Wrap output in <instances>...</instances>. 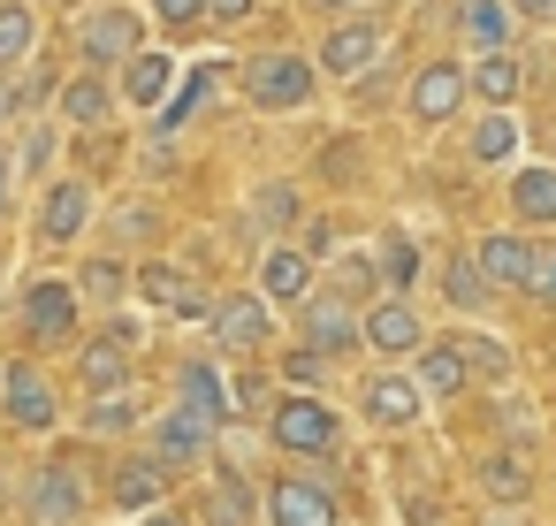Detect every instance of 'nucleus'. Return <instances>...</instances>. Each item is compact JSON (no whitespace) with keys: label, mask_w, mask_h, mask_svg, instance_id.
I'll return each instance as SVG.
<instances>
[{"label":"nucleus","mask_w":556,"mask_h":526,"mask_svg":"<svg viewBox=\"0 0 556 526\" xmlns=\"http://www.w3.org/2000/svg\"><path fill=\"white\" fill-rule=\"evenodd\" d=\"M381 54H389V32H381V16H351V24H336V32H328V47H320V70H328V77H366Z\"/></svg>","instance_id":"nucleus-8"},{"label":"nucleus","mask_w":556,"mask_h":526,"mask_svg":"<svg viewBox=\"0 0 556 526\" xmlns=\"http://www.w3.org/2000/svg\"><path fill=\"white\" fill-rule=\"evenodd\" d=\"M153 9H161V24H199L206 0H153Z\"/></svg>","instance_id":"nucleus-41"},{"label":"nucleus","mask_w":556,"mask_h":526,"mask_svg":"<svg viewBox=\"0 0 556 526\" xmlns=\"http://www.w3.org/2000/svg\"><path fill=\"white\" fill-rule=\"evenodd\" d=\"M16 108H24V92H16V85H0V123H9Z\"/></svg>","instance_id":"nucleus-47"},{"label":"nucleus","mask_w":556,"mask_h":526,"mask_svg":"<svg viewBox=\"0 0 556 526\" xmlns=\"http://www.w3.org/2000/svg\"><path fill=\"white\" fill-rule=\"evenodd\" d=\"M130 359H138V328H130V321H115V328H100V336L85 343L77 374H85V389L100 397V389H123V381H130Z\"/></svg>","instance_id":"nucleus-10"},{"label":"nucleus","mask_w":556,"mask_h":526,"mask_svg":"<svg viewBox=\"0 0 556 526\" xmlns=\"http://www.w3.org/2000/svg\"><path fill=\"white\" fill-rule=\"evenodd\" d=\"M465 85H472V100H480V108H510V100H518V85H526V70H518V62H510V47H503V54H480V62L465 70Z\"/></svg>","instance_id":"nucleus-25"},{"label":"nucleus","mask_w":556,"mask_h":526,"mask_svg":"<svg viewBox=\"0 0 556 526\" xmlns=\"http://www.w3.org/2000/svg\"><path fill=\"white\" fill-rule=\"evenodd\" d=\"M419 412H427V389L412 374H374L366 381V419L374 427H412Z\"/></svg>","instance_id":"nucleus-15"},{"label":"nucleus","mask_w":556,"mask_h":526,"mask_svg":"<svg viewBox=\"0 0 556 526\" xmlns=\"http://www.w3.org/2000/svg\"><path fill=\"white\" fill-rule=\"evenodd\" d=\"M472 260H480L488 290H526V260H533V245H526V237H510V229H495V237H480V245H472Z\"/></svg>","instance_id":"nucleus-19"},{"label":"nucleus","mask_w":556,"mask_h":526,"mask_svg":"<svg viewBox=\"0 0 556 526\" xmlns=\"http://www.w3.org/2000/svg\"><path fill=\"white\" fill-rule=\"evenodd\" d=\"M480 488H488L495 503H526V488H533L526 450H488V458H480Z\"/></svg>","instance_id":"nucleus-27"},{"label":"nucleus","mask_w":556,"mask_h":526,"mask_svg":"<svg viewBox=\"0 0 556 526\" xmlns=\"http://www.w3.org/2000/svg\"><path fill=\"white\" fill-rule=\"evenodd\" d=\"M24 328H31V343L77 336V283H31L24 290Z\"/></svg>","instance_id":"nucleus-13"},{"label":"nucleus","mask_w":556,"mask_h":526,"mask_svg":"<svg viewBox=\"0 0 556 526\" xmlns=\"http://www.w3.org/2000/svg\"><path fill=\"white\" fill-rule=\"evenodd\" d=\"M488 526H518V518H488Z\"/></svg>","instance_id":"nucleus-50"},{"label":"nucleus","mask_w":556,"mask_h":526,"mask_svg":"<svg viewBox=\"0 0 556 526\" xmlns=\"http://www.w3.org/2000/svg\"><path fill=\"white\" fill-rule=\"evenodd\" d=\"M9 191H16V153L0 146V214H9Z\"/></svg>","instance_id":"nucleus-45"},{"label":"nucleus","mask_w":556,"mask_h":526,"mask_svg":"<svg viewBox=\"0 0 556 526\" xmlns=\"http://www.w3.org/2000/svg\"><path fill=\"white\" fill-rule=\"evenodd\" d=\"M138 283H146V298H153V305H168V313H191V321H206V313H214V305H206L176 267H138Z\"/></svg>","instance_id":"nucleus-29"},{"label":"nucleus","mask_w":556,"mask_h":526,"mask_svg":"<svg viewBox=\"0 0 556 526\" xmlns=\"http://www.w3.org/2000/svg\"><path fill=\"white\" fill-rule=\"evenodd\" d=\"M442 298H450L457 313H480V305H488V275H480V260H472V252H457V260H450Z\"/></svg>","instance_id":"nucleus-32"},{"label":"nucleus","mask_w":556,"mask_h":526,"mask_svg":"<svg viewBox=\"0 0 556 526\" xmlns=\"http://www.w3.org/2000/svg\"><path fill=\"white\" fill-rule=\"evenodd\" d=\"M206 321H214V343H222V351H267V343H275V305H267L260 290L222 298Z\"/></svg>","instance_id":"nucleus-6"},{"label":"nucleus","mask_w":556,"mask_h":526,"mask_svg":"<svg viewBox=\"0 0 556 526\" xmlns=\"http://www.w3.org/2000/svg\"><path fill=\"white\" fill-rule=\"evenodd\" d=\"M510 9H518L526 24H556V0H510Z\"/></svg>","instance_id":"nucleus-44"},{"label":"nucleus","mask_w":556,"mask_h":526,"mask_svg":"<svg viewBox=\"0 0 556 526\" xmlns=\"http://www.w3.org/2000/svg\"><path fill=\"white\" fill-rule=\"evenodd\" d=\"M0 412H9L24 435H39V427H54V419H62V397H54V381H47L31 359H16L9 374H0Z\"/></svg>","instance_id":"nucleus-5"},{"label":"nucleus","mask_w":556,"mask_h":526,"mask_svg":"<svg viewBox=\"0 0 556 526\" xmlns=\"http://www.w3.org/2000/svg\"><path fill=\"white\" fill-rule=\"evenodd\" d=\"M146 526H191L184 511H146Z\"/></svg>","instance_id":"nucleus-48"},{"label":"nucleus","mask_w":556,"mask_h":526,"mask_svg":"<svg viewBox=\"0 0 556 526\" xmlns=\"http://www.w3.org/2000/svg\"><path fill=\"white\" fill-rule=\"evenodd\" d=\"M298 343L320 351V359L358 351V313H351V298H343V290H313V298L298 305Z\"/></svg>","instance_id":"nucleus-3"},{"label":"nucleus","mask_w":556,"mask_h":526,"mask_svg":"<svg viewBox=\"0 0 556 526\" xmlns=\"http://www.w3.org/2000/svg\"><path fill=\"white\" fill-rule=\"evenodd\" d=\"M465 100H472V85H465V70H457V62H427V70L412 77V92H404V115L434 130V123H450V115H457Z\"/></svg>","instance_id":"nucleus-9"},{"label":"nucleus","mask_w":556,"mask_h":526,"mask_svg":"<svg viewBox=\"0 0 556 526\" xmlns=\"http://www.w3.org/2000/svg\"><path fill=\"white\" fill-rule=\"evenodd\" d=\"M282 374H290V381H298V389H313V381H320V351H305V343H298V359H290V366H282Z\"/></svg>","instance_id":"nucleus-40"},{"label":"nucleus","mask_w":556,"mask_h":526,"mask_svg":"<svg viewBox=\"0 0 556 526\" xmlns=\"http://www.w3.org/2000/svg\"><path fill=\"white\" fill-rule=\"evenodd\" d=\"M123 290H130V267H123V260H92L85 283H77V298H100V305H115Z\"/></svg>","instance_id":"nucleus-35"},{"label":"nucleus","mask_w":556,"mask_h":526,"mask_svg":"<svg viewBox=\"0 0 556 526\" xmlns=\"http://www.w3.org/2000/svg\"><path fill=\"white\" fill-rule=\"evenodd\" d=\"M176 397H184V404H191V412H206V419H214V427H222V419H229V389H222V374H214V366H206V359H191V366H184V374H176Z\"/></svg>","instance_id":"nucleus-28"},{"label":"nucleus","mask_w":556,"mask_h":526,"mask_svg":"<svg viewBox=\"0 0 556 526\" xmlns=\"http://www.w3.org/2000/svg\"><path fill=\"white\" fill-rule=\"evenodd\" d=\"M206 92H214V77H206V70H199V77H184V92H168V100H161V138H168V130H184V123L199 115V100H206Z\"/></svg>","instance_id":"nucleus-34"},{"label":"nucleus","mask_w":556,"mask_h":526,"mask_svg":"<svg viewBox=\"0 0 556 526\" xmlns=\"http://www.w3.org/2000/svg\"><path fill=\"white\" fill-rule=\"evenodd\" d=\"M518 153V123L503 115V108H488L480 123H472V161H510Z\"/></svg>","instance_id":"nucleus-33"},{"label":"nucleus","mask_w":556,"mask_h":526,"mask_svg":"<svg viewBox=\"0 0 556 526\" xmlns=\"http://www.w3.org/2000/svg\"><path fill=\"white\" fill-rule=\"evenodd\" d=\"M267 526H336V496L305 473H282L267 488Z\"/></svg>","instance_id":"nucleus-11"},{"label":"nucleus","mask_w":556,"mask_h":526,"mask_svg":"<svg viewBox=\"0 0 556 526\" xmlns=\"http://www.w3.org/2000/svg\"><path fill=\"white\" fill-rule=\"evenodd\" d=\"M412 267H419V260H412V245H389V290H404V283H412Z\"/></svg>","instance_id":"nucleus-42"},{"label":"nucleus","mask_w":556,"mask_h":526,"mask_svg":"<svg viewBox=\"0 0 556 526\" xmlns=\"http://www.w3.org/2000/svg\"><path fill=\"white\" fill-rule=\"evenodd\" d=\"M206 16H214V24H244V16H252V0H206Z\"/></svg>","instance_id":"nucleus-43"},{"label":"nucleus","mask_w":556,"mask_h":526,"mask_svg":"<svg viewBox=\"0 0 556 526\" xmlns=\"http://www.w3.org/2000/svg\"><path fill=\"white\" fill-rule=\"evenodd\" d=\"M252 511H260V496H252V480H244V465L237 458H222L214 465V488H206V526H252Z\"/></svg>","instance_id":"nucleus-16"},{"label":"nucleus","mask_w":556,"mask_h":526,"mask_svg":"<svg viewBox=\"0 0 556 526\" xmlns=\"http://www.w3.org/2000/svg\"><path fill=\"white\" fill-rule=\"evenodd\" d=\"M313 85H320V70L313 62H298V54H252L244 62V100L252 108H305L313 100Z\"/></svg>","instance_id":"nucleus-1"},{"label":"nucleus","mask_w":556,"mask_h":526,"mask_svg":"<svg viewBox=\"0 0 556 526\" xmlns=\"http://www.w3.org/2000/svg\"><path fill=\"white\" fill-rule=\"evenodd\" d=\"M267 435H275V450H290V458H320V450H336V412L298 389V397H282V404L267 412Z\"/></svg>","instance_id":"nucleus-2"},{"label":"nucleus","mask_w":556,"mask_h":526,"mask_svg":"<svg viewBox=\"0 0 556 526\" xmlns=\"http://www.w3.org/2000/svg\"><path fill=\"white\" fill-rule=\"evenodd\" d=\"M39 39V16L24 9V0H0V70H16Z\"/></svg>","instance_id":"nucleus-31"},{"label":"nucleus","mask_w":556,"mask_h":526,"mask_svg":"<svg viewBox=\"0 0 556 526\" xmlns=\"http://www.w3.org/2000/svg\"><path fill=\"white\" fill-rule=\"evenodd\" d=\"M153 450H161L168 465H191V458H206V450H214V419L184 404V412H168V419L153 427Z\"/></svg>","instance_id":"nucleus-20"},{"label":"nucleus","mask_w":556,"mask_h":526,"mask_svg":"<svg viewBox=\"0 0 556 526\" xmlns=\"http://www.w3.org/2000/svg\"><path fill=\"white\" fill-rule=\"evenodd\" d=\"M161 496H168V458H161V450L115 465V503H123V511H153Z\"/></svg>","instance_id":"nucleus-21"},{"label":"nucleus","mask_w":556,"mask_h":526,"mask_svg":"<svg viewBox=\"0 0 556 526\" xmlns=\"http://www.w3.org/2000/svg\"><path fill=\"white\" fill-rule=\"evenodd\" d=\"M168 85H176V62H168V54L138 47V54L123 62V100H130V108H161V100H168Z\"/></svg>","instance_id":"nucleus-22"},{"label":"nucleus","mask_w":556,"mask_h":526,"mask_svg":"<svg viewBox=\"0 0 556 526\" xmlns=\"http://www.w3.org/2000/svg\"><path fill=\"white\" fill-rule=\"evenodd\" d=\"M252 214H267V222H290V214H298V199H290V191H260V199H252Z\"/></svg>","instance_id":"nucleus-39"},{"label":"nucleus","mask_w":556,"mask_h":526,"mask_svg":"<svg viewBox=\"0 0 556 526\" xmlns=\"http://www.w3.org/2000/svg\"><path fill=\"white\" fill-rule=\"evenodd\" d=\"M138 47H146V16H138V9H92L85 32H77V54H85L92 70H115V62H130Z\"/></svg>","instance_id":"nucleus-4"},{"label":"nucleus","mask_w":556,"mask_h":526,"mask_svg":"<svg viewBox=\"0 0 556 526\" xmlns=\"http://www.w3.org/2000/svg\"><path fill=\"white\" fill-rule=\"evenodd\" d=\"M548 153H556V115H548Z\"/></svg>","instance_id":"nucleus-49"},{"label":"nucleus","mask_w":556,"mask_h":526,"mask_svg":"<svg viewBox=\"0 0 556 526\" xmlns=\"http://www.w3.org/2000/svg\"><path fill=\"white\" fill-rule=\"evenodd\" d=\"M24 518H31V526H77V518H85V480H77L62 458L39 465L31 488H24Z\"/></svg>","instance_id":"nucleus-7"},{"label":"nucleus","mask_w":556,"mask_h":526,"mask_svg":"<svg viewBox=\"0 0 556 526\" xmlns=\"http://www.w3.org/2000/svg\"><path fill=\"white\" fill-rule=\"evenodd\" d=\"M305 9H313V16H358L366 0H305Z\"/></svg>","instance_id":"nucleus-46"},{"label":"nucleus","mask_w":556,"mask_h":526,"mask_svg":"<svg viewBox=\"0 0 556 526\" xmlns=\"http://www.w3.org/2000/svg\"><path fill=\"white\" fill-rule=\"evenodd\" d=\"M54 108H62V123H70V130H100V123H108L123 100H115L100 77H70V85L54 92Z\"/></svg>","instance_id":"nucleus-23"},{"label":"nucleus","mask_w":556,"mask_h":526,"mask_svg":"<svg viewBox=\"0 0 556 526\" xmlns=\"http://www.w3.org/2000/svg\"><path fill=\"white\" fill-rule=\"evenodd\" d=\"M526 290H533L541 305H556V245H533V260H526Z\"/></svg>","instance_id":"nucleus-37"},{"label":"nucleus","mask_w":556,"mask_h":526,"mask_svg":"<svg viewBox=\"0 0 556 526\" xmlns=\"http://www.w3.org/2000/svg\"><path fill=\"white\" fill-rule=\"evenodd\" d=\"M358 343H366V351L404 359V351H419V343H427V328H419V313H412L404 298H381V305H366V313H358Z\"/></svg>","instance_id":"nucleus-12"},{"label":"nucleus","mask_w":556,"mask_h":526,"mask_svg":"<svg viewBox=\"0 0 556 526\" xmlns=\"http://www.w3.org/2000/svg\"><path fill=\"white\" fill-rule=\"evenodd\" d=\"M138 419H146V404H138L130 389H100V397H92V412H85V427H92V435H130Z\"/></svg>","instance_id":"nucleus-30"},{"label":"nucleus","mask_w":556,"mask_h":526,"mask_svg":"<svg viewBox=\"0 0 556 526\" xmlns=\"http://www.w3.org/2000/svg\"><path fill=\"white\" fill-rule=\"evenodd\" d=\"M510 0H457V39L472 47V54H503L510 47Z\"/></svg>","instance_id":"nucleus-18"},{"label":"nucleus","mask_w":556,"mask_h":526,"mask_svg":"<svg viewBox=\"0 0 556 526\" xmlns=\"http://www.w3.org/2000/svg\"><path fill=\"white\" fill-rule=\"evenodd\" d=\"M412 381H419V389H427V397L442 404V397H457V389L472 381V366H465V351H457V343H427V351H419V374H412Z\"/></svg>","instance_id":"nucleus-26"},{"label":"nucleus","mask_w":556,"mask_h":526,"mask_svg":"<svg viewBox=\"0 0 556 526\" xmlns=\"http://www.w3.org/2000/svg\"><path fill=\"white\" fill-rule=\"evenodd\" d=\"M54 161V123H39L31 138H24V168H47Z\"/></svg>","instance_id":"nucleus-38"},{"label":"nucleus","mask_w":556,"mask_h":526,"mask_svg":"<svg viewBox=\"0 0 556 526\" xmlns=\"http://www.w3.org/2000/svg\"><path fill=\"white\" fill-rule=\"evenodd\" d=\"M457 351H465V366H472V374H488V381H503V374H510V351H503L495 336H457Z\"/></svg>","instance_id":"nucleus-36"},{"label":"nucleus","mask_w":556,"mask_h":526,"mask_svg":"<svg viewBox=\"0 0 556 526\" xmlns=\"http://www.w3.org/2000/svg\"><path fill=\"white\" fill-rule=\"evenodd\" d=\"M260 298H267V305H305V298H313V260H305L298 245H275V252L260 260Z\"/></svg>","instance_id":"nucleus-14"},{"label":"nucleus","mask_w":556,"mask_h":526,"mask_svg":"<svg viewBox=\"0 0 556 526\" xmlns=\"http://www.w3.org/2000/svg\"><path fill=\"white\" fill-rule=\"evenodd\" d=\"M510 206H518V222H533V229H556V161H541V168H518V176H510Z\"/></svg>","instance_id":"nucleus-24"},{"label":"nucleus","mask_w":556,"mask_h":526,"mask_svg":"<svg viewBox=\"0 0 556 526\" xmlns=\"http://www.w3.org/2000/svg\"><path fill=\"white\" fill-rule=\"evenodd\" d=\"M85 222H92V191H85V184H54V191L39 199V237H47V245H77Z\"/></svg>","instance_id":"nucleus-17"}]
</instances>
